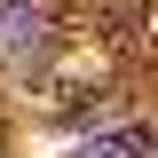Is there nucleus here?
<instances>
[{"instance_id":"1","label":"nucleus","mask_w":158,"mask_h":158,"mask_svg":"<svg viewBox=\"0 0 158 158\" xmlns=\"http://www.w3.org/2000/svg\"><path fill=\"white\" fill-rule=\"evenodd\" d=\"M79 158H150V135L142 127H111V135L79 142Z\"/></svg>"}]
</instances>
